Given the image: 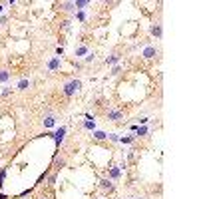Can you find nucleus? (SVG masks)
<instances>
[{
  "instance_id": "1",
  "label": "nucleus",
  "mask_w": 199,
  "mask_h": 199,
  "mask_svg": "<svg viewBox=\"0 0 199 199\" xmlns=\"http://www.w3.org/2000/svg\"><path fill=\"white\" fill-rule=\"evenodd\" d=\"M80 88H82V82L74 78V80H70V82L64 84L62 92H64V96H66V98H74V96H76V94L80 92Z\"/></svg>"
},
{
  "instance_id": "2",
  "label": "nucleus",
  "mask_w": 199,
  "mask_h": 199,
  "mask_svg": "<svg viewBox=\"0 0 199 199\" xmlns=\"http://www.w3.org/2000/svg\"><path fill=\"white\" fill-rule=\"evenodd\" d=\"M157 54L159 52H157V48H155V46H146V48H143V52H142V56L146 58V60H153Z\"/></svg>"
},
{
  "instance_id": "3",
  "label": "nucleus",
  "mask_w": 199,
  "mask_h": 199,
  "mask_svg": "<svg viewBox=\"0 0 199 199\" xmlns=\"http://www.w3.org/2000/svg\"><path fill=\"white\" fill-rule=\"evenodd\" d=\"M107 120L110 122H122L123 120V112L122 110H110L107 112Z\"/></svg>"
},
{
  "instance_id": "4",
  "label": "nucleus",
  "mask_w": 199,
  "mask_h": 199,
  "mask_svg": "<svg viewBox=\"0 0 199 199\" xmlns=\"http://www.w3.org/2000/svg\"><path fill=\"white\" fill-rule=\"evenodd\" d=\"M100 187H102L104 191H107V193H112V191L116 189V185L112 183L110 179H106V177H102V179H100Z\"/></svg>"
},
{
  "instance_id": "5",
  "label": "nucleus",
  "mask_w": 199,
  "mask_h": 199,
  "mask_svg": "<svg viewBox=\"0 0 199 199\" xmlns=\"http://www.w3.org/2000/svg\"><path fill=\"white\" fill-rule=\"evenodd\" d=\"M120 175H122V167H120V165H112V167H110V177H107V179H110V181L120 179Z\"/></svg>"
},
{
  "instance_id": "6",
  "label": "nucleus",
  "mask_w": 199,
  "mask_h": 199,
  "mask_svg": "<svg viewBox=\"0 0 199 199\" xmlns=\"http://www.w3.org/2000/svg\"><path fill=\"white\" fill-rule=\"evenodd\" d=\"M60 66H62V60L60 58H52L50 62H48V70H50V72H58V70H60Z\"/></svg>"
},
{
  "instance_id": "7",
  "label": "nucleus",
  "mask_w": 199,
  "mask_h": 199,
  "mask_svg": "<svg viewBox=\"0 0 199 199\" xmlns=\"http://www.w3.org/2000/svg\"><path fill=\"white\" fill-rule=\"evenodd\" d=\"M90 52V48L88 46H86V44H80V46H76V50H74V56H86V54H88Z\"/></svg>"
},
{
  "instance_id": "8",
  "label": "nucleus",
  "mask_w": 199,
  "mask_h": 199,
  "mask_svg": "<svg viewBox=\"0 0 199 199\" xmlns=\"http://www.w3.org/2000/svg\"><path fill=\"white\" fill-rule=\"evenodd\" d=\"M120 60H122V58L117 56V54H112L110 58H106V60H104V64H106V66H107V64H110V66H117V64H120Z\"/></svg>"
},
{
  "instance_id": "9",
  "label": "nucleus",
  "mask_w": 199,
  "mask_h": 199,
  "mask_svg": "<svg viewBox=\"0 0 199 199\" xmlns=\"http://www.w3.org/2000/svg\"><path fill=\"white\" fill-rule=\"evenodd\" d=\"M152 34L155 36V38H161V36H163V30H161V24H157V22H155V24H152Z\"/></svg>"
},
{
  "instance_id": "10",
  "label": "nucleus",
  "mask_w": 199,
  "mask_h": 199,
  "mask_svg": "<svg viewBox=\"0 0 199 199\" xmlns=\"http://www.w3.org/2000/svg\"><path fill=\"white\" fill-rule=\"evenodd\" d=\"M64 136H66V127H60L56 133H54V139H56V143L60 146V143L64 142Z\"/></svg>"
},
{
  "instance_id": "11",
  "label": "nucleus",
  "mask_w": 199,
  "mask_h": 199,
  "mask_svg": "<svg viewBox=\"0 0 199 199\" xmlns=\"http://www.w3.org/2000/svg\"><path fill=\"white\" fill-rule=\"evenodd\" d=\"M90 4H92L90 0H74V8L76 10H84L86 6H90Z\"/></svg>"
},
{
  "instance_id": "12",
  "label": "nucleus",
  "mask_w": 199,
  "mask_h": 199,
  "mask_svg": "<svg viewBox=\"0 0 199 199\" xmlns=\"http://www.w3.org/2000/svg\"><path fill=\"white\" fill-rule=\"evenodd\" d=\"M54 123H56V117H54V116L50 114V112H48L46 117H44V126H46V127H52Z\"/></svg>"
},
{
  "instance_id": "13",
  "label": "nucleus",
  "mask_w": 199,
  "mask_h": 199,
  "mask_svg": "<svg viewBox=\"0 0 199 199\" xmlns=\"http://www.w3.org/2000/svg\"><path fill=\"white\" fill-rule=\"evenodd\" d=\"M30 88V80H26V78H22L18 82V90H28Z\"/></svg>"
},
{
  "instance_id": "14",
  "label": "nucleus",
  "mask_w": 199,
  "mask_h": 199,
  "mask_svg": "<svg viewBox=\"0 0 199 199\" xmlns=\"http://www.w3.org/2000/svg\"><path fill=\"white\" fill-rule=\"evenodd\" d=\"M60 8H62V10H66V12H72V10H76V8H74V2H62V4H60Z\"/></svg>"
},
{
  "instance_id": "15",
  "label": "nucleus",
  "mask_w": 199,
  "mask_h": 199,
  "mask_svg": "<svg viewBox=\"0 0 199 199\" xmlns=\"http://www.w3.org/2000/svg\"><path fill=\"white\" fill-rule=\"evenodd\" d=\"M8 80H10V72H8V70H0V82H8Z\"/></svg>"
},
{
  "instance_id": "16",
  "label": "nucleus",
  "mask_w": 199,
  "mask_h": 199,
  "mask_svg": "<svg viewBox=\"0 0 199 199\" xmlns=\"http://www.w3.org/2000/svg\"><path fill=\"white\" fill-rule=\"evenodd\" d=\"M94 137L98 139V142H104V139H107V133H104V132H94Z\"/></svg>"
},
{
  "instance_id": "17",
  "label": "nucleus",
  "mask_w": 199,
  "mask_h": 199,
  "mask_svg": "<svg viewBox=\"0 0 199 199\" xmlns=\"http://www.w3.org/2000/svg\"><path fill=\"white\" fill-rule=\"evenodd\" d=\"M54 165L60 169V167H64V165H66V159H64V157H56V159H54Z\"/></svg>"
},
{
  "instance_id": "18",
  "label": "nucleus",
  "mask_w": 199,
  "mask_h": 199,
  "mask_svg": "<svg viewBox=\"0 0 199 199\" xmlns=\"http://www.w3.org/2000/svg\"><path fill=\"white\" fill-rule=\"evenodd\" d=\"M84 127H86V130H92V132H94V130H96L94 120H86V122H84Z\"/></svg>"
},
{
  "instance_id": "19",
  "label": "nucleus",
  "mask_w": 199,
  "mask_h": 199,
  "mask_svg": "<svg viewBox=\"0 0 199 199\" xmlns=\"http://www.w3.org/2000/svg\"><path fill=\"white\" fill-rule=\"evenodd\" d=\"M133 139H136V136H126V137H120V142L122 143H132Z\"/></svg>"
},
{
  "instance_id": "20",
  "label": "nucleus",
  "mask_w": 199,
  "mask_h": 199,
  "mask_svg": "<svg viewBox=\"0 0 199 199\" xmlns=\"http://www.w3.org/2000/svg\"><path fill=\"white\" fill-rule=\"evenodd\" d=\"M54 185H56V173H52L48 177V187H54Z\"/></svg>"
},
{
  "instance_id": "21",
  "label": "nucleus",
  "mask_w": 199,
  "mask_h": 199,
  "mask_svg": "<svg viewBox=\"0 0 199 199\" xmlns=\"http://www.w3.org/2000/svg\"><path fill=\"white\" fill-rule=\"evenodd\" d=\"M107 139H110V142H120V136H117V133H107Z\"/></svg>"
},
{
  "instance_id": "22",
  "label": "nucleus",
  "mask_w": 199,
  "mask_h": 199,
  "mask_svg": "<svg viewBox=\"0 0 199 199\" xmlns=\"http://www.w3.org/2000/svg\"><path fill=\"white\" fill-rule=\"evenodd\" d=\"M96 60V54L94 52H88V54H86V62H94Z\"/></svg>"
},
{
  "instance_id": "23",
  "label": "nucleus",
  "mask_w": 199,
  "mask_h": 199,
  "mask_svg": "<svg viewBox=\"0 0 199 199\" xmlns=\"http://www.w3.org/2000/svg\"><path fill=\"white\" fill-rule=\"evenodd\" d=\"M76 16H78V20L86 22V14H84V10H78V12H76Z\"/></svg>"
},
{
  "instance_id": "24",
  "label": "nucleus",
  "mask_w": 199,
  "mask_h": 199,
  "mask_svg": "<svg viewBox=\"0 0 199 199\" xmlns=\"http://www.w3.org/2000/svg\"><path fill=\"white\" fill-rule=\"evenodd\" d=\"M10 94H12V88H4L2 90V98H8Z\"/></svg>"
},
{
  "instance_id": "25",
  "label": "nucleus",
  "mask_w": 199,
  "mask_h": 199,
  "mask_svg": "<svg viewBox=\"0 0 199 199\" xmlns=\"http://www.w3.org/2000/svg\"><path fill=\"white\" fill-rule=\"evenodd\" d=\"M4 177H6V169H2V171H0V187L4 185Z\"/></svg>"
},
{
  "instance_id": "26",
  "label": "nucleus",
  "mask_w": 199,
  "mask_h": 199,
  "mask_svg": "<svg viewBox=\"0 0 199 199\" xmlns=\"http://www.w3.org/2000/svg\"><path fill=\"white\" fill-rule=\"evenodd\" d=\"M120 70H122V66H114V70H112V76H117V74H120Z\"/></svg>"
},
{
  "instance_id": "27",
  "label": "nucleus",
  "mask_w": 199,
  "mask_h": 199,
  "mask_svg": "<svg viewBox=\"0 0 199 199\" xmlns=\"http://www.w3.org/2000/svg\"><path fill=\"white\" fill-rule=\"evenodd\" d=\"M56 54H58V58H60V56H64V50H62V46H58V48H56Z\"/></svg>"
},
{
  "instance_id": "28",
  "label": "nucleus",
  "mask_w": 199,
  "mask_h": 199,
  "mask_svg": "<svg viewBox=\"0 0 199 199\" xmlns=\"http://www.w3.org/2000/svg\"><path fill=\"white\" fill-rule=\"evenodd\" d=\"M70 28V20H66V22H62V30H68Z\"/></svg>"
},
{
  "instance_id": "29",
  "label": "nucleus",
  "mask_w": 199,
  "mask_h": 199,
  "mask_svg": "<svg viewBox=\"0 0 199 199\" xmlns=\"http://www.w3.org/2000/svg\"><path fill=\"white\" fill-rule=\"evenodd\" d=\"M0 199H6V195H4V193H0Z\"/></svg>"
},
{
  "instance_id": "30",
  "label": "nucleus",
  "mask_w": 199,
  "mask_h": 199,
  "mask_svg": "<svg viewBox=\"0 0 199 199\" xmlns=\"http://www.w3.org/2000/svg\"><path fill=\"white\" fill-rule=\"evenodd\" d=\"M2 10H4V6H2V4H0V12H2Z\"/></svg>"
},
{
  "instance_id": "31",
  "label": "nucleus",
  "mask_w": 199,
  "mask_h": 199,
  "mask_svg": "<svg viewBox=\"0 0 199 199\" xmlns=\"http://www.w3.org/2000/svg\"><path fill=\"white\" fill-rule=\"evenodd\" d=\"M96 199H104V197H96Z\"/></svg>"
},
{
  "instance_id": "32",
  "label": "nucleus",
  "mask_w": 199,
  "mask_h": 199,
  "mask_svg": "<svg viewBox=\"0 0 199 199\" xmlns=\"http://www.w3.org/2000/svg\"><path fill=\"white\" fill-rule=\"evenodd\" d=\"M38 199H46V197H38Z\"/></svg>"
},
{
  "instance_id": "33",
  "label": "nucleus",
  "mask_w": 199,
  "mask_h": 199,
  "mask_svg": "<svg viewBox=\"0 0 199 199\" xmlns=\"http://www.w3.org/2000/svg\"><path fill=\"white\" fill-rule=\"evenodd\" d=\"M142 199H147V197H142Z\"/></svg>"
}]
</instances>
